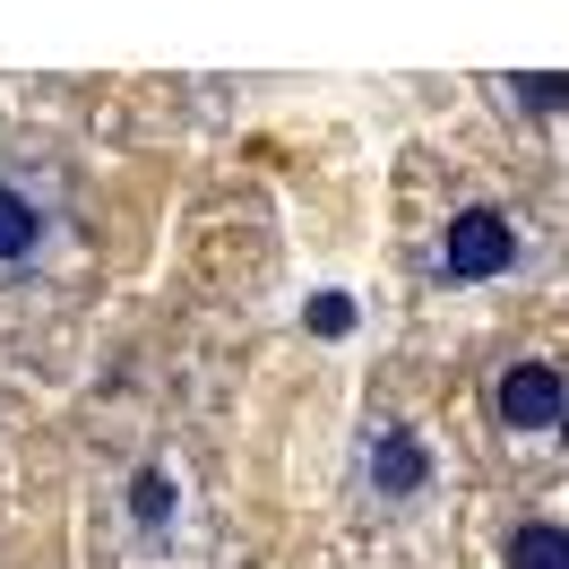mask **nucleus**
<instances>
[{
  "instance_id": "nucleus-7",
  "label": "nucleus",
  "mask_w": 569,
  "mask_h": 569,
  "mask_svg": "<svg viewBox=\"0 0 569 569\" xmlns=\"http://www.w3.org/2000/svg\"><path fill=\"white\" fill-rule=\"evenodd\" d=\"M509 96H518L527 112H561L569 104V78L561 70H518V78H509Z\"/></svg>"
},
{
  "instance_id": "nucleus-3",
  "label": "nucleus",
  "mask_w": 569,
  "mask_h": 569,
  "mask_svg": "<svg viewBox=\"0 0 569 569\" xmlns=\"http://www.w3.org/2000/svg\"><path fill=\"white\" fill-rule=\"evenodd\" d=\"M43 242H52V199L27 190V181H0V268L36 259Z\"/></svg>"
},
{
  "instance_id": "nucleus-6",
  "label": "nucleus",
  "mask_w": 569,
  "mask_h": 569,
  "mask_svg": "<svg viewBox=\"0 0 569 569\" xmlns=\"http://www.w3.org/2000/svg\"><path fill=\"white\" fill-rule=\"evenodd\" d=\"M173 509H181V483L164 466H147L139 483H130V518H139V527H173Z\"/></svg>"
},
{
  "instance_id": "nucleus-1",
  "label": "nucleus",
  "mask_w": 569,
  "mask_h": 569,
  "mask_svg": "<svg viewBox=\"0 0 569 569\" xmlns=\"http://www.w3.org/2000/svg\"><path fill=\"white\" fill-rule=\"evenodd\" d=\"M518 259V233H509V216L500 208H466V216H449V233H440V268L458 284H483V277H500Z\"/></svg>"
},
{
  "instance_id": "nucleus-5",
  "label": "nucleus",
  "mask_w": 569,
  "mask_h": 569,
  "mask_svg": "<svg viewBox=\"0 0 569 569\" xmlns=\"http://www.w3.org/2000/svg\"><path fill=\"white\" fill-rule=\"evenodd\" d=\"M509 569H569V527H518L509 535Z\"/></svg>"
},
{
  "instance_id": "nucleus-2",
  "label": "nucleus",
  "mask_w": 569,
  "mask_h": 569,
  "mask_svg": "<svg viewBox=\"0 0 569 569\" xmlns=\"http://www.w3.org/2000/svg\"><path fill=\"white\" fill-rule=\"evenodd\" d=\"M569 415V380L552 362H518V371H500V423L509 431H561Z\"/></svg>"
},
{
  "instance_id": "nucleus-4",
  "label": "nucleus",
  "mask_w": 569,
  "mask_h": 569,
  "mask_svg": "<svg viewBox=\"0 0 569 569\" xmlns=\"http://www.w3.org/2000/svg\"><path fill=\"white\" fill-rule=\"evenodd\" d=\"M371 475H380V492H389V500H415V492H423V475H431L423 440H415V431H389L380 458H371Z\"/></svg>"
},
{
  "instance_id": "nucleus-8",
  "label": "nucleus",
  "mask_w": 569,
  "mask_h": 569,
  "mask_svg": "<svg viewBox=\"0 0 569 569\" xmlns=\"http://www.w3.org/2000/svg\"><path fill=\"white\" fill-rule=\"evenodd\" d=\"M302 320H311V337H346V328H355V293H311Z\"/></svg>"
}]
</instances>
